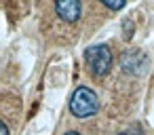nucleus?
Segmentation results:
<instances>
[{"instance_id": "1", "label": "nucleus", "mask_w": 154, "mask_h": 135, "mask_svg": "<svg viewBox=\"0 0 154 135\" xmlns=\"http://www.w3.org/2000/svg\"><path fill=\"white\" fill-rule=\"evenodd\" d=\"M85 66L95 78H101L112 68V51L106 44H93L85 51Z\"/></svg>"}, {"instance_id": "2", "label": "nucleus", "mask_w": 154, "mask_h": 135, "mask_svg": "<svg viewBox=\"0 0 154 135\" xmlns=\"http://www.w3.org/2000/svg\"><path fill=\"white\" fill-rule=\"evenodd\" d=\"M99 110V99L95 95L93 89L89 87H78L72 97H70V112L78 118H87V116H93L95 112Z\"/></svg>"}, {"instance_id": "3", "label": "nucleus", "mask_w": 154, "mask_h": 135, "mask_svg": "<svg viewBox=\"0 0 154 135\" xmlns=\"http://www.w3.org/2000/svg\"><path fill=\"white\" fill-rule=\"evenodd\" d=\"M146 68H148V57L141 51L131 49L122 55V70L127 74H141L146 72Z\"/></svg>"}, {"instance_id": "4", "label": "nucleus", "mask_w": 154, "mask_h": 135, "mask_svg": "<svg viewBox=\"0 0 154 135\" xmlns=\"http://www.w3.org/2000/svg\"><path fill=\"white\" fill-rule=\"evenodd\" d=\"M55 13L63 21L74 23V21H78V17L82 13V5L76 2V0H59V2H55Z\"/></svg>"}, {"instance_id": "5", "label": "nucleus", "mask_w": 154, "mask_h": 135, "mask_svg": "<svg viewBox=\"0 0 154 135\" xmlns=\"http://www.w3.org/2000/svg\"><path fill=\"white\" fill-rule=\"evenodd\" d=\"M101 5L108 7V9H112V11H118V9L125 7V2H108V0H101Z\"/></svg>"}, {"instance_id": "6", "label": "nucleus", "mask_w": 154, "mask_h": 135, "mask_svg": "<svg viewBox=\"0 0 154 135\" xmlns=\"http://www.w3.org/2000/svg\"><path fill=\"white\" fill-rule=\"evenodd\" d=\"M122 28H125V38H131V36H133V23L127 19V21L122 23Z\"/></svg>"}, {"instance_id": "7", "label": "nucleus", "mask_w": 154, "mask_h": 135, "mask_svg": "<svg viewBox=\"0 0 154 135\" xmlns=\"http://www.w3.org/2000/svg\"><path fill=\"white\" fill-rule=\"evenodd\" d=\"M0 135H9V127H7V122H5V120L0 122Z\"/></svg>"}, {"instance_id": "8", "label": "nucleus", "mask_w": 154, "mask_h": 135, "mask_svg": "<svg viewBox=\"0 0 154 135\" xmlns=\"http://www.w3.org/2000/svg\"><path fill=\"white\" fill-rule=\"evenodd\" d=\"M66 135H82V133H78V131H68Z\"/></svg>"}, {"instance_id": "9", "label": "nucleus", "mask_w": 154, "mask_h": 135, "mask_svg": "<svg viewBox=\"0 0 154 135\" xmlns=\"http://www.w3.org/2000/svg\"><path fill=\"white\" fill-rule=\"evenodd\" d=\"M118 135H127V133H118Z\"/></svg>"}]
</instances>
